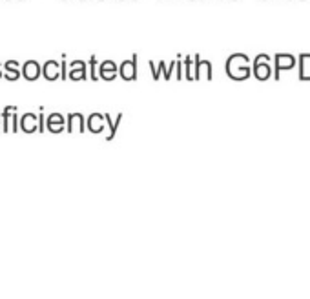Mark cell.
<instances>
[{
    "instance_id": "6da1fadb",
    "label": "cell",
    "mask_w": 310,
    "mask_h": 299,
    "mask_svg": "<svg viewBox=\"0 0 310 299\" xmlns=\"http://www.w3.org/2000/svg\"><path fill=\"white\" fill-rule=\"evenodd\" d=\"M226 75L234 81H247L250 77V66H248V55L235 53L226 60Z\"/></svg>"
},
{
    "instance_id": "7a4b0ae2",
    "label": "cell",
    "mask_w": 310,
    "mask_h": 299,
    "mask_svg": "<svg viewBox=\"0 0 310 299\" xmlns=\"http://www.w3.org/2000/svg\"><path fill=\"white\" fill-rule=\"evenodd\" d=\"M254 75L257 81H268L272 75V68H270V55L261 53L255 57L254 60Z\"/></svg>"
},
{
    "instance_id": "3957f363",
    "label": "cell",
    "mask_w": 310,
    "mask_h": 299,
    "mask_svg": "<svg viewBox=\"0 0 310 299\" xmlns=\"http://www.w3.org/2000/svg\"><path fill=\"white\" fill-rule=\"evenodd\" d=\"M274 62H276V69H274V79L279 81L281 77V71H289V69H294L298 60L294 55H289V53H277L274 57Z\"/></svg>"
},
{
    "instance_id": "277c9868",
    "label": "cell",
    "mask_w": 310,
    "mask_h": 299,
    "mask_svg": "<svg viewBox=\"0 0 310 299\" xmlns=\"http://www.w3.org/2000/svg\"><path fill=\"white\" fill-rule=\"evenodd\" d=\"M121 75H123L124 81H132V79H137V55H133V60H128V62H123L121 66Z\"/></svg>"
},
{
    "instance_id": "5b68a950",
    "label": "cell",
    "mask_w": 310,
    "mask_h": 299,
    "mask_svg": "<svg viewBox=\"0 0 310 299\" xmlns=\"http://www.w3.org/2000/svg\"><path fill=\"white\" fill-rule=\"evenodd\" d=\"M298 62H299V81L310 82V53L299 55Z\"/></svg>"
},
{
    "instance_id": "8992f818",
    "label": "cell",
    "mask_w": 310,
    "mask_h": 299,
    "mask_svg": "<svg viewBox=\"0 0 310 299\" xmlns=\"http://www.w3.org/2000/svg\"><path fill=\"white\" fill-rule=\"evenodd\" d=\"M206 69V79L212 81V64H210L208 60H201L199 55H196V75L194 79H201V71Z\"/></svg>"
},
{
    "instance_id": "52a82bcc",
    "label": "cell",
    "mask_w": 310,
    "mask_h": 299,
    "mask_svg": "<svg viewBox=\"0 0 310 299\" xmlns=\"http://www.w3.org/2000/svg\"><path fill=\"white\" fill-rule=\"evenodd\" d=\"M38 75H40V69H38L37 62H35V60L26 62L24 64V77L28 79V81H35V79H38Z\"/></svg>"
},
{
    "instance_id": "ba28073f",
    "label": "cell",
    "mask_w": 310,
    "mask_h": 299,
    "mask_svg": "<svg viewBox=\"0 0 310 299\" xmlns=\"http://www.w3.org/2000/svg\"><path fill=\"white\" fill-rule=\"evenodd\" d=\"M73 68V66H71ZM77 68L71 69V73H69V79H86V64L84 62H77Z\"/></svg>"
},
{
    "instance_id": "9c48e42d",
    "label": "cell",
    "mask_w": 310,
    "mask_h": 299,
    "mask_svg": "<svg viewBox=\"0 0 310 299\" xmlns=\"http://www.w3.org/2000/svg\"><path fill=\"white\" fill-rule=\"evenodd\" d=\"M6 69H8V79L9 81H15V79H18V75H20V73H18V64L17 62H15V60H9L8 64H6Z\"/></svg>"
},
{
    "instance_id": "30bf717a",
    "label": "cell",
    "mask_w": 310,
    "mask_h": 299,
    "mask_svg": "<svg viewBox=\"0 0 310 299\" xmlns=\"http://www.w3.org/2000/svg\"><path fill=\"white\" fill-rule=\"evenodd\" d=\"M55 68H59V64H57V62H53V60H50V62L44 66V75H46L47 79H51V81H53V79H57V73L53 71Z\"/></svg>"
},
{
    "instance_id": "8fae6325",
    "label": "cell",
    "mask_w": 310,
    "mask_h": 299,
    "mask_svg": "<svg viewBox=\"0 0 310 299\" xmlns=\"http://www.w3.org/2000/svg\"><path fill=\"white\" fill-rule=\"evenodd\" d=\"M121 119H123V113H119V117H117V120H115V124H111V119H110V115H104V120H106V122L110 124V128H111V133H110V135L106 137L108 141H111V139H113V137H115V130H117V126H119Z\"/></svg>"
},
{
    "instance_id": "7c38bea8",
    "label": "cell",
    "mask_w": 310,
    "mask_h": 299,
    "mask_svg": "<svg viewBox=\"0 0 310 299\" xmlns=\"http://www.w3.org/2000/svg\"><path fill=\"white\" fill-rule=\"evenodd\" d=\"M99 115H101V113H95V115H91L89 119H91V120H97ZM89 130H91L93 133H99V132L102 130V126H99V124H89Z\"/></svg>"
}]
</instances>
